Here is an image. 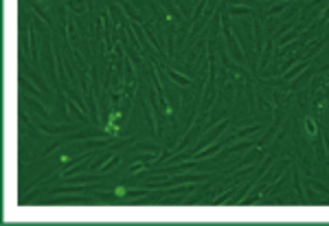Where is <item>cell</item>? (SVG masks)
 <instances>
[{"label": "cell", "instance_id": "6da1fadb", "mask_svg": "<svg viewBox=\"0 0 329 226\" xmlns=\"http://www.w3.org/2000/svg\"><path fill=\"white\" fill-rule=\"evenodd\" d=\"M307 132H312V134L316 132V125H314V121H307Z\"/></svg>", "mask_w": 329, "mask_h": 226}]
</instances>
